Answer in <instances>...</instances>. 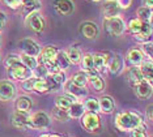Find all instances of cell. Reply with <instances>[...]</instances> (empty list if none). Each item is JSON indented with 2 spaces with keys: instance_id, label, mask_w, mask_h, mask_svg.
Instances as JSON below:
<instances>
[{
  "instance_id": "obj_1",
  "label": "cell",
  "mask_w": 153,
  "mask_h": 137,
  "mask_svg": "<svg viewBox=\"0 0 153 137\" xmlns=\"http://www.w3.org/2000/svg\"><path fill=\"white\" fill-rule=\"evenodd\" d=\"M115 128L120 132H130L134 128L144 124V119L140 114L134 111H123L118 112L115 120H114Z\"/></svg>"
},
{
  "instance_id": "obj_2",
  "label": "cell",
  "mask_w": 153,
  "mask_h": 137,
  "mask_svg": "<svg viewBox=\"0 0 153 137\" xmlns=\"http://www.w3.org/2000/svg\"><path fill=\"white\" fill-rule=\"evenodd\" d=\"M103 27L110 37H120L126 31V22L120 16L107 17L103 20Z\"/></svg>"
},
{
  "instance_id": "obj_3",
  "label": "cell",
  "mask_w": 153,
  "mask_h": 137,
  "mask_svg": "<svg viewBox=\"0 0 153 137\" xmlns=\"http://www.w3.org/2000/svg\"><path fill=\"white\" fill-rule=\"evenodd\" d=\"M80 119H81V127L89 133H97L102 128V123H101L98 112L85 111V114Z\"/></svg>"
},
{
  "instance_id": "obj_4",
  "label": "cell",
  "mask_w": 153,
  "mask_h": 137,
  "mask_svg": "<svg viewBox=\"0 0 153 137\" xmlns=\"http://www.w3.org/2000/svg\"><path fill=\"white\" fill-rule=\"evenodd\" d=\"M25 25L27 29L33 30L34 33H42L46 27V20L43 19L42 13L38 10V12H33L25 16Z\"/></svg>"
},
{
  "instance_id": "obj_5",
  "label": "cell",
  "mask_w": 153,
  "mask_h": 137,
  "mask_svg": "<svg viewBox=\"0 0 153 137\" xmlns=\"http://www.w3.org/2000/svg\"><path fill=\"white\" fill-rule=\"evenodd\" d=\"M59 87H60V85L55 82L50 77V75H48L46 78H36L33 91H36L38 94H46V93H51V91L58 90Z\"/></svg>"
},
{
  "instance_id": "obj_6",
  "label": "cell",
  "mask_w": 153,
  "mask_h": 137,
  "mask_svg": "<svg viewBox=\"0 0 153 137\" xmlns=\"http://www.w3.org/2000/svg\"><path fill=\"white\" fill-rule=\"evenodd\" d=\"M12 124H13V127L21 129V131L33 129L32 123H30L29 111H17L16 110L12 115Z\"/></svg>"
},
{
  "instance_id": "obj_7",
  "label": "cell",
  "mask_w": 153,
  "mask_h": 137,
  "mask_svg": "<svg viewBox=\"0 0 153 137\" xmlns=\"http://www.w3.org/2000/svg\"><path fill=\"white\" fill-rule=\"evenodd\" d=\"M8 71V77L15 81H24V80L32 77V71L27 69L22 63H17V64L12 65L11 68L7 69Z\"/></svg>"
},
{
  "instance_id": "obj_8",
  "label": "cell",
  "mask_w": 153,
  "mask_h": 137,
  "mask_svg": "<svg viewBox=\"0 0 153 137\" xmlns=\"http://www.w3.org/2000/svg\"><path fill=\"white\" fill-rule=\"evenodd\" d=\"M17 96V89L15 84L9 80L0 81V102H11Z\"/></svg>"
},
{
  "instance_id": "obj_9",
  "label": "cell",
  "mask_w": 153,
  "mask_h": 137,
  "mask_svg": "<svg viewBox=\"0 0 153 137\" xmlns=\"http://www.w3.org/2000/svg\"><path fill=\"white\" fill-rule=\"evenodd\" d=\"M19 48L21 51V54L34 56V58H37L38 54L41 52V46L34 39H32V38H24V39H21L19 42Z\"/></svg>"
},
{
  "instance_id": "obj_10",
  "label": "cell",
  "mask_w": 153,
  "mask_h": 137,
  "mask_svg": "<svg viewBox=\"0 0 153 137\" xmlns=\"http://www.w3.org/2000/svg\"><path fill=\"white\" fill-rule=\"evenodd\" d=\"M30 123L33 129H47L51 124V119L45 111H38L30 115Z\"/></svg>"
},
{
  "instance_id": "obj_11",
  "label": "cell",
  "mask_w": 153,
  "mask_h": 137,
  "mask_svg": "<svg viewBox=\"0 0 153 137\" xmlns=\"http://www.w3.org/2000/svg\"><path fill=\"white\" fill-rule=\"evenodd\" d=\"M80 34L89 41H94L100 36V27L92 21H84L80 24Z\"/></svg>"
},
{
  "instance_id": "obj_12",
  "label": "cell",
  "mask_w": 153,
  "mask_h": 137,
  "mask_svg": "<svg viewBox=\"0 0 153 137\" xmlns=\"http://www.w3.org/2000/svg\"><path fill=\"white\" fill-rule=\"evenodd\" d=\"M64 91L65 94H68L69 97L75 98L76 101H80V99H84V98L88 97V89L86 87H80V86H76L75 84H72L69 80H67L64 84Z\"/></svg>"
},
{
  "instance_id": "obj_13",
  "label": "cell",
  "mask_w": 153,
  "mask_h": 137,
  "mask_svg": "<svg viewBox=\"0 0 153 137\" xmlns=\"http://www.w3.org/2000/svg\"><path fill=\"white\" fill-rule=\"evenodd\" d=\"M53 5L59 16H69L75 12V3L72 0H54Z\"/></svg>"
},
{
  "instance_id": "obj_14",
  "label": "cell",
  "mask_w": 153,
  "mask_h": 137,
  "mask_svg": "<svg viewBox=\"0 0 153 137\" xmlns=\"http://www.w3.org/2000/svg\"><path fill=\"white\" fill-rule=\"evenodd\" d=\"M131 87L134 89L135 96L141 101L148 99V98L152 96V84H149L148 81H145V80H143V81L136 84V85H132Z\"/></svg>"
},
{
  "instance_id": "obj_15",
  "label": "cell",
  "mask_w": 153,
  "mask_h": 137,
  "mask_svg": "<svg viewBox=\"0 0 153 137\" xmlns=\"http://www.w3.org/2000/svg\"><path fill=\"white\" fill-rule=\"evenodd\" d=\"M107 68H109L110 75H119L124 69V60L119 54H111L107 61Z\"/></svg>"
},
{
  "instance_id": "obj_16",
  "label": "cell",
  "mask_w": 153,
  "mask_h": 137,
  "mask_svg": "<svg viewBox=\"0 0 153 137\" xmlns=\"http://www.w3.org/2000/svg\"><path fill=\"white\" fill-rule=\"evenodd\" d=\"M93 55V68L97 73H101L106 69L107 67V61H109L110 55L109 52H96Z\"/></svg>"
},
{
  "instance_id": "obj_17",
  "label": "cell",
  "mask_w": 153,
  "mask_h": 137,
  "mask_svg": "<svg viewBox=\"0 0 153 137\" xmlns=\"http://www.w3.org/2000/svg\"><path fill=\"white\" fill-rule=\"evenodd\" d=\"M128 63L134 67H139L143 61L145 60V56L144 54L141 52L140 48H136V47H132L127 51V55H126Z\"/></svg>"
},
{
  "instance_id": "obj_18",
  "label": "cell",
  "mask_w": 153,
  "mask_h": 137,
  "mask_svg": "<svg viewBox=\"0 0 153 137\" xmlns=\"http://www.w3.org/2000/svg\"><path fill=\"white\" fill-rule=\"evenodd\" d=\"M21 8H22V16L25 17L33 12H38L42 8V3L39 0H21Z\"/></svg>"
},
{
  "instance_id": "obj_19",
  "label": "cell",
  "mask_w": 153,
  "mask_h": 137,
  "mask_svg": "<svg viewBox=\"0 0 153 137\" xmlns=\"http://www.w3.org/2000/svg\"><path fill=\"white\" fill-rule=\"evenodd\" d=\"M56 52H58V48L55 46H46V47L41 48V52L37 56V61L43 64L47 60H53L56 56Z\"/></svg>"
},
{
  "instance_id": "obj_20",
  "label": "cell",
  "mask_w": 153,
  "mask_h": 137,
  "mask_svg": "<svg viewBox=\"0 0 153 137\" xmlns=\"http://www.w3.org/2000/svg\"><path fill=\"white\" fill-rule=\"evenodd\" d=\"M135 39L140 43L152 41V22H143L141 29L137 34H135Z\"/></svg>"
},
{
  "instance_id": "obj_21",
  "label": "cell",
  "mask_w": 153,
  "mask_h": 137,
  "mask_svg": "<svg viewBox=\"0 0 153 137\" xmlns=\"http://www.w3.org/2000/svg\"><path fill=\"white\" fill-rule=\"evenodd\" d=\"M98 103H100V112H102V114H111L115 110V102L110 96H103L98 98Z\"/></svg>"
},
{
  "instance_id": "obj_22",
  "label": "cell",
  "mask_w": 153,
  "mask_h": 137,
  "mask_svg": "<svg viewBox=\"0 0 153 137\" xmlns=\"http://www.w3.org/2000/svg\"><path fill=\"white\" fill-rule=\"evenodd\" d=\"M139 69H140L143 78L145 81H148L149 84H152L153 81V64H152V59H145L144 61L139 65Z\"/></svg>"
},
{
  "instance_id": "obj_23",
  "label": "cell",
  "mask_w": 153,
  "mask_h": 137,
  "mask_svg": "<svg viewBox=\"0 0 153 137\" xmlns=\"http://www.w3.org/2000/svg\"><path fill=\"white\" fill-rule=\"evenodd\" d=\"M68 115H69V119H80L82 115L85 114V108H84V104L81 103L80 101H75L71 106L68 107Z\"/></svg>"
},
{
  "instance_id": "obj_24",
  "label": "cell",
  "mask_w": 153,
  "mask_h": 137,
  "mask_svg": "<svg viewBox=\"0 0 153 137\" xmlns=\"http://www.w3.org/2000/svg\"><path fill=\"white\" fill-rule=\"evenodd\" d=\"M15 107L17 111H30L33 107V101L27 96H20L16 98Z\"/></svg>"
},
{
  "instance_id": "obj_25",
  "label": "cell",
  "mask_w": 153,
  "mask_h": 137,
  "mask_svg": "<svg viewBox=\"0 0 153 137\" xmlns=\"http://www.w3.org/2000/svg\"><path fill=\"white\" fill-rule=\"evenodd\" d=\"M55 61H56L59 69L63 71V72H65L69 67L72 65L71 61H69V59H68V56H67V54H65V51H59L58 50L56 56H55Z\"/></svg>"
},
{
  "instance_id": "obj_26",
  "label": "cell",
  "mask_w": 153,
  "mask_h": 137,
  "mask_svg": "<svg viewBox=\"0 0 153 137\" xmlns=\"http://www.w3.org/2000/svg\"><path fill=\"white\" fill-rule=\"evenodd\" d=\"M102 12H103L105 19H107V17L118 16V13H119V7H118L115 0H113V1H107L106 0V3L102 7Z\"/></svg>"
},
{
  "instance_id": "obj_27",
  "label": "cell",
  "mask_w": 153,
  "mask_h": 137,
  "mask_svg": "<svg viewBox=\"0 0 153 137\" xmlns=\"http://www.w3.org/2000/svg\"><path fill=\"white\" fill-rule=\"evenodd\" d=\"M127 77H128V82H130V85H136L140 81H143V75L140 72V69H139V67H134L132 65L130 69L127 71Z\"/></svg>"
},
{
  "instance_id": "obj_28",
  "label": "cell",
  "mask_w": 153,
  "mask_h": 137,
  "mask_svg": "<svg viewBox=\"0 0 153 137\" xmlns=\"http://www.w3.org/2000/svg\"><path fill=\"white\" fill-rule=\"evenodd\" d=\"M88 84H90V86H92V89L97 91V93H100V91H103L106 87V84H105V80L102 78V77L98 75H94L92 77H89L88 78Z\"/></svg>"
},
{
  "instance_id": "obj_29",
  "label": "cell",
  "mask_w": 153,
  "mask_h": 137,
  "mask_svg": "<svg viewBox=\"0 0 153 137\" xmlns=\"http://www.w3.org/2000/svg\"><path fill=\"white\" fill-rule=\"evenodd\" d=\"M76 99L72 97H69L68 94H64V96H59L55 99V107L62 108V110H68V107L74 103Z\"/></svg>"
},
{
  "instance_id": "obj_30",
  "label": "cell",
  "mask_w": 153,
  "mask_h": 137,
  "mask_svg": "<svg viewBox=\"0 0 153 137\" xmlns=\"http://www.w3.org/2000/svg\"><path fill=\"white\" fill-rule=\"evenodd\" d=\"M69 81L72 84H75L76 86L86 87V85H88V76H86V73L84 71H79L69 78Z\"/></svg>"
},
{
  "instance_id": "obj_31",
  "label": "cell",
  "mask_w": 153,
  "mask_h": 137,
  "mask_svg": "<svg viewBox=\"0 0 153 137\" xmlns=\"http://www.w3.org/2000/svg\"><path fill=\"white\" fill-rule=\"evenodd\" d=\"M65 54H67L69 61H71V64H80L81 58H82V52L80 51V48L71 46V47L65 51Z\"/></svg>"
},
{
  "instance_id": "obj_32",
  "label": "cell",
  "mask_w": 153,
  "mask_h": 137,
  "mask_svg": "<svg viewBox=\"0 0 153 137\" xmlns=\"http://www.w3.org/2000/svg\"><path fill=\"white\" fill-rule=\"evenodd\" d=\"M136 15H137V19L143 21V22H152V8L151 7H145L143 5L140 8H137L136 10Z\"/></svg>"
},
{
  "instance_id": "obj_33",
  "label": "cell",
  "mask_w": 153,
  "mask_h": 137,
  "mask_svg": "<svg viewBox=\"0 0 153 137\" xmlns=\"http://www.w3.org/2000/svg\"><path fill=\"white\" fill-rule=\"evenodd\" d=\"M84 108L85 111L90 112H100V103H98V98L96 97H86L84 101Z\"/></svg>"
},
{
  "instance_id": "obj_34",
  "label": "cell",
  "mask_w": 153,
  "mask_h": 137,
  "mask_svg": "<svg viewBox=\"0 0 153 137\" xmlns=\"http://www.w3.org/2000/svg\"><path fill=\"white\" fill-rule=\"evenodd\" d=\"M48 76V72L46 69V67L43 64H41V63H38L36 65V68L32 69V77L34 78H46Z\"/></svg>"
},
{
  "instance_id": "obj_35",
  "label": "cell",
  "mask_w": 153,
  "mask_h": 137,
  "mask_svg": "<svg viewBox=\"0 0 153 137\" xmlns=\"http://www.w3.org/2000/svg\"><path fill=\"white\" fill-rule=\"evenodd\" d=\"M20 59H21V63H22V64L25 65L27 69H30V71L36 68V65L38 64L37 58H34V56H29V55L21 54V55H20Z\"/></svg>"
},
{
  "instance_id": "obj_36",
  "label": "cell",
  "mask_w": 153,
  "mask_h": 137,
  "mask_svg": "<svg viewBox=\"0 0 153 137\" xmlns=\"http://www.w3.org/2000/svg\"><path fill=\"white\" fill-rule=\"evenodd\" d=\"M53 118L55 119V120L63 121V123L71 120V119H69V115H68L67 110H62V108H58V107H55L54 110H53Z\"/></svg>"
},
{
  "instance_id": "obj_37",
  "label": "cell",
  "mask_w": 153,
  "mask_h": 137,
  "mask_svg": "<svg viewBox=\"0 0 153 137\" xmlns=\"http://www.w3.org/2000/svg\"><path fill=\"white\" fill-rule=\"evenodd\" d=\"M81 67H82V71L88 72V71H93V55L92 54H85L82 55L81 58Z\"/></svg>"
},
{
  "instance_id": "obj_38",
  "label": "cell",
  "mask_w": 153,
  "mask_h": 137,
  "mask_svg": "<svg viewBox=\"0 0 153 137\" xmlns=\"http://www.w3.org/2000/svg\"><path fill=\"white\" fill-rule=\"evenodd\" d=\"M141 25H143V21H140L139 19H132V20H130L128 25H126V27L132 36H135V34H137L139 31H140Z\"/></svg>"
},
{
  "instance_id": "obj_39",
  "label": "cell",
  "mask_w": 153,
  "mask_h": 137,
  "mask_svg": "<svg viewBox=\"0 0 153 137\" xmlns=\"http://www.w3.org/2000/svg\"><path fill=\"white\" fill-rule=\"evenodd\" d=\"M130 137H148L145 124H141V125H139V127L134 128L132 131H130Z\"/></svg>"
},
{
  "instance_id": "obj_40",
  "label": "cell",
  "mask_w": 153,
  "mask_h": 137,
  "mask_svg": "<svg viewBox=\"0 0 153 137\" xmlns=\"http://www.w3.org/2000/svg\"><path fill=\"white\" fill-rule=\"evenodd\" d=\"M17 63H21L20 55H17V54H9V55L5 58V60H4V67H5L7 69H8V68H11L12 65L17 64Z\"/></svg>"
},
{
  "instance_id": "obj_41",
  "label": "cell",
  "mask_w": 153,
  "mask_h": 137,
  "mask_svg": "<svg viewBox=\"0 0 153 137\" xmlns=\"http://www.w3.org/2000/svg\"><path fill=\"white\" fill-rule=\"evenodd\" d=\"M141 52L144 54V56L147 59H152V55H153V47H152V41H148V42H144L141 43Z\"/></svg>"
},
{
  "instance_id": "obj_42",
  "label": "cell",
  "mask_w": 153,
  "mask_h": 137,
  "mask_svg": "<svg viewBox=\"0 0 153 137\" xmlns=\"http://www.w3.org/2000/svg\"><path fill=\"white\" fill-rule=\"evenodd\" d=\"M34 82H36V78H34V77H29V78L24 80L22 84H21L22 90L26 91V93H32L33 89H34Z\"/></svg>"
},
{
  "instance_id": "obj_43",
  "label": "cell",
  "mask_w": 153,
  "mask_h": 137,
  "mask_svg": "<svg viewBox=\"0 0 153 137\" xmlns=\"http://www.w3.org/2000/svg\"><path fill=\"white\" fill-rule=\"evenodd\" d=\"M50 77L56 84H59L60 86H63V84L67 81V76H65V73L63 71H60V72H58V73H54V75H50Z\"/></svg>"
},
{
  "instance_id": "obj_44",
  "label": "cell",
  "mask_w": 153,
  "mask_h": 137,
  "mask_svg": "<svg viewBox=\"0 0 153 137\" xmlns=\"http://www.w3.org/2000/svg\"><path fill=\"white\" fill-rule=\"evenodd\" d=\"M5 7H8L12 10H17L21 8V0H1Z\"/></svg>"
},
{
  "instance_id": "obj_45",
  "label": "cell",
  "mask_w": 153,
  "mask_h": 137,
  "mask_svg": "<svg viewBox=\"0 0 153 137\" xmlns=\"http://www.w3.org/2000/svg\"><path fill=\"white\" fill-rule=\"evenodd\" d=\"M119 9H128L132 5V0H115Z\"/></svg>"
},
{
  "instance_id": "obj_46",
  "label": "cell",
  "mask_w": 153,
  "mask_h": 137,
  "mask_svg": "<svg viewBox=\"0 0 153 137\" xmlns=\"http://www.w3.org/2000/svg\"><path fill=\"white\" fill-rule=\"evenodd\" d=\"M7 15L3 10H0V34L4 31V29H5V25H7Z\"/></svg>"
},
{
  "instance_id": "obj_47",
  "label": "cell",
  "mask_w": 153,
  "mask_h": 137,
  "mask_svg": "<svg viewBox=\"0 0 153 137\" xmlns=\"http://www.w3.org/2000/svg\"><path fill=\"white\" fill-rule=\"evenodd\" d=\"M147 118H148L149 121L153 120V116H152V104H149L148 108H147Z\"/></svg>"
},
{
  "instance_id": "obj_48",
  "label": "cell",
  "mask_w": 153,
  "mask_h": 137,
  "mask_svg": "<svg viewBox=\"0 0 153 137\" xmlns=\"http://www.w3.org/2000/svg\"><path fill=\"white\" fill-rule=\"evenodd\" d=\"M141 3H143V5H145V7H153V0H141Z\"/></svg>"
},
{
  "instance_id": "obj_49",
  "label": "cell",
  "mask_w": 153,
  "mask_h": 137,
  "mask_svg": "<svg viewBox=\"0 0 153 137\" xmlns=\"http://www.w3.org/2000/svg\"><path fill=\"white\" fill-rule=\"evenodd\" d=\"M50 137H65V136L59 135V133H50Z\"/></svg>"
},
{
  "instance_id": "obj_50",
  "label": "cell",
  "mask_w": 153,
  "mask_h": 137,
  "mask_svg": "<svg viewBox=\"0 0 153 137\" xmlns=\"http://www.w3.org/2000/svg\"><path fill=\"white\" fill-rule=\"evenodd\" d=\"M39 137H50V133H42Z\"/></svg>"
},
{
  "instance_id": "obj_51",
  "label": "cell",
  "mask_w": 153,
  "mask_h": 137,
  "mask_svg": "<svg viewBox=\"0 0 153 137\" xmlns=\"http://www.w3.org/2000/svg\"><path fill=\"white\" fill-rule=\"evenodd\" d=\"M0 60H1V52H0Z\"/></svg>"
},
{
  "instance_id": "obj_52",
  "label": "cell",
  "mask_w": 153,
  "mask_h": 137,
  "mask_svg": "<svg viewBox=\"0 0 153 137\" xmlns=\"http://www.w3.org/2000/svg\"><path fill=\"white\" fill-rule=\"evenodd\" d=\"M0 44H1V37H0Z\"/></svg>"
},
{
  "instance_id": "obj_53",
  "label": "cell",
  "mask_w": 153,
  "mask_h": 137,
  "mask_svg": "<svg viewBox=\"0 0 153 137\" xmlns=\"http://www.w3.org/2000/svg\"><path fill=\"white\" fill-rule=\"evenodd\" d=\"M107 1H113V0H107Z\"/></svg>"
}]
</instances>
